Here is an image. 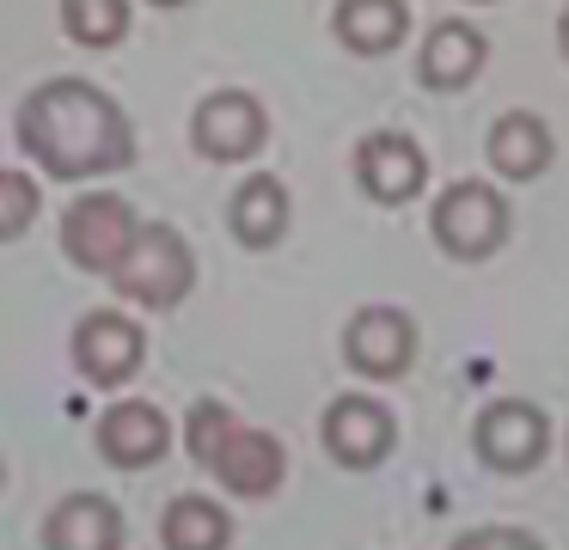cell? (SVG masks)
I'll use <instances>...</instances> for the list:
<instances>
[{
	"label": "cell",
	"instance_id": "603a6c76",
	"mask_svg": "<svg viewBox=\"0 0 569 550\" xmlns=\"http://www.w3.org/2000/svg\"><path fill=\"white\" fill-rule=\"evenodd\" d=\"M153 7H190V0H153Z\"/></svg>",
	"mask_w": 569,
	"mask_h": 550
},
{
	"label": "cell",
	"instance_id": "d6986e66",
	"mask_svg": "<svg viewBox=\"0 0 569 550\" xmlns=\"http://www.w3.org/2000/svg\"><path fill=\"white\" fill-rule=\"evenodd\" d=\"M62 31L80 49H117L129 37V0H62Z\"/></svg>",
	"mask_w": 569,
	"mask_h": 550
},
{
	"label": "cell",
	"instance_id": "44dd1931",
	"mask_svg": "<svg viewBox=\"0 0 569 550\" xmlns=\"http://www.w3.org/2000/svg\"><path fill=\"white\" fill-rule=\"evenodd\" d=\"M447 550H545V538L527 532V526H471Z\"/></svg>",
	"mask_w": 569,
	"mask_h": 550
},
{
	"label": "cell",
	"instance_id": "9c48e42d",
	"mask_svg": "<svg viewBox=\"0 0 569 550\" xmlns=\"http://www.w3.org/2000/svg\"><path fill=\"white\" fill-rule=\"evenodd\" d=\"M190 141H197V153L214 159V166L258 159L263 141H270V110H263L251 92H239V86L209 92L197 110H190Z\"/></svg>",
	"mask_w": 569,
	"mask_h": 550
},
{
	"label": "cell",
	"instance_id": "52a82bcc",
	"mask_svg": "<svg viewBox=\"0 0 569 550\" xmlns=\"http://www.w3.org/2000/svg\"><path fill=\"white\" fill-rule=\"evenodd\" d=\"M68 354H74V373L87 379V386L117 391V386H129V379L141 373V361H148V330H141L129 312L99 306V312H87L74 324Z\"/></svg>",
	"mask_w": 569,
	"mask_h": 550
},
{
	"label": "cell",
	"instance_id": "4fadbf2b",
	"mask_svg": "<svg viewBox=\"0 0 569 550\" xmlns=\"http://www.w3.org/2000/svg\"><path fill=\"white\" fill-rule=\"evenodd\" d=\"M123 508L99 489H74L43 513V550H123Z\"/></svg>",
	"mask_w": 569,
	"mask_h": 550
},
{
	"label": "cell",
	"instance_id": "277c9868",
	"mask_svg": "<svg viewBox=\"0 0 569 550\" xmlns=\"http://www.w3.org/2000/svg\"><path fill=\"white\" fill-rule=\"evenodd\" d=\"M429 232L441 244V257L453 263H483L508 244V202L502 190H490L483 178H459L435 196L429 208Z\"/></svg>",
	"mask_w": 569,
	"mask_h": 550
},
{
	"label": "cell",
	"instance_id": "30bf717a",
	"mask_svg": "<svg viewBox=\"0 0 569 550\" xmlns=\"http://www.w3.org/2000/svg\"><path fill=\"white\" fill-rule=\"evenodd\" d=\"M343 361L356 367L361 379H405L410 361H417V318L405 312V306H361V312H349L343 324Z\"/></svg>",
	"mask_w": 569,
	"mask_h": 550
},
{
	"label": "cell",
	"instance_id": "9a60e30c",
	"mask_svg": "<svg viewBox=\"0 0 569 550\" xmlns=\"http://www.w3.org/2000/svg\"><path fill=\"white\" fill-rule=\"evenodd\" d=\"M288 220H295V208H288V183L276 178V171H251V178H239L233 196H227V227H233V239L246 244V251L282 244Z\"/></svg>",
	"mask_w": 569,
	"mask_h": 550
},
{
	"label": "cell",
	"instance_id": "5b68a950",
	"mask_svg": "<svg viewBox=\"0 0 569 550\" xmlns=\"http://www.w3.org/2000/svg\"><path fill=\"white\" fill-rule=\"evenodd\" d=\"M471 447H478V464L496 477H527L545 464L551 452V416L532 398H496L483 403L478 428H471Z\"/></svg>",
	"mask_w": 569,
	"mask_h": 550
},
{
	"label": "cell",
	"instance_id": "3957f363",
	"mask_svg": "<svg viewBox=\"0 0 569 550\" xmlns=\"http://www.w3.org/2000/svg\"><path fill=\"white\" fill-rule=\"evenodd\" d=\"M104 276H111V288L123 293L129 306H141V312H172V306H184L190 288H197V251H190V239L178 227H166V220H136L123 257H117Z\"/></svg>",
	"mask_w": 569,
	"mask_h": 550
},
{
	"label": "cell",
	"instance_id": "d4e9b609",
	"mask_svg": "<svg viewBox=\"0 0 569 550\" xmlns=\"http://www.w3.org/2000/svg\"><path fill=\"white\" fill-rule=\"evenodd\" d=\"M563 452H569V434H563Z\"/></svg>",
	"mask_w": 569,
	"mask_h": 550
},
{
	"label": "cell",
	"instance_id": "ffe728a7",
	"mask_svg": "<svg viewBox=\"0 0 569 550\" xmlns=\"http://www.w3.org/2000/svg\"><path fill=\"white\" fill-rule=\"evenodd\" d=\"M38 214H43L38 178H26V171H13V166H0V244L26 239V232L38 227Z\"/></svg>",
	"mask_w": 569,
	"mask_h": 550
},
{
	"label": "cell",
	"instance_id": "8992f818",
	"mask_svg": "<svg viewBox=\"0 0 569 550\" xmlns=\"http://www.w3.org/2000/svg\"><path fill=\"white\" fill-rule=\"evenodd\" d=\"M319 440L331 452V464H343V471H380L398 447V416L373 391H343V398L325 403Z\"/></svg>",
	"mask_w": 569,
	"mask_h": 550
},
{
	"label": "cell",
	"instance_id": "ba28073f",
	"mask_svg": "<svg viewBox=\"0 0 569 550\" xmlns=\"http://www.w3.org/2000/svg\"><path fill=\"white\" fill-rule=\"evenodd\" d=\"M129 232H136V208L123 202L117 190H80L74 202L62 208V227H56V239H62V257L74 269H87V276H104V269L123 257Z\"/></svg>",
	"mask_w": 569,
	"mask_h": 550
},
{
	"label": "cell",
	"instance_id": "7402d4cb",
	"mask_svg": "<svg viewBox=\"0 0 569 550\" xmlns=\"http://www.w3.org/2000/svg\"><path fill=\"white\" fill-rule=\"evenodd\" d=\"M557 49H563V61H569V7H563V19H557Z\"/></svg>",
	"mask_w": 569,
	"mask_h": 550
},
{
	"label": "cell",
	"instance_id": "6da1fadb",
	"mask_svg": "<svg viewBox=\"0 0 569 550\" xmlns=\"http://www.w3.org/2000/svg\"><path fill=\"white\" fill-rule=\"evenodd\" d=\"M19 147L26 159L56 183H92L111 178L136 159V122L104 86L62 73L26 92L19 104Z\"/></svg>",
	"mask_w": 569,
	"mask_h": 550
},
{
	"label": "cell",
	"instance_id": "cb8c5ba5",
	"mask_svg": "<svg viewBox=\"0 0 569 550\" xmlns=\"http://www.w3.org/2000/svg\"><path fill=\"white\" fill-rule=\"evenodd\" d=\"M0 483H7V459H0Z\"/></svg>",
	"mask_w": 569,
	"mask_h": 550
},
{
	"label": "cell",
	"instance_id": "484cf974",
	"mask_svg": "<svg viewBox=\"0 0 569 550\" xmlns=\"http://www.w3.org/2000/svg\"><path fill=\"white\" fill-rule=\"evenodd\" d=\"M478 7H483V0H478Z\"/></svg>",
	"mask_w": 569,
	"mask_h": 550
},
{
	"label": "cell",
	"instance_id": "2e32d148",
	"mask_svg": "<svg viewBox=\"0 0 569 550\" xmlns=\"http://www.w3.org/2000/svg\"><path fill=\"white\" fill-rule=\"evenodd\" d=\"M483 56H490V43H483L478 24L441 19L429 31V43H422V56H417V80L429 86V92H466L483 73Z\"/></svg>",
	"mask_w": 569,
	"mask_h": 550
},
{
	"label": "cell",
	"instance_id": "7a4b0ae2",
	"mask_svg": "<svg viewBox=\"0 0 569 550\" xmlns=\"http://www.w3.org/2000/svg\"><path fill=\"white\" fill-rule=\"evenodd\" d=\"M184 447L202 471H214V483L239 501H270L288 477V452L276 434L239 422L233 403L221 398H197L184 416Z\"/></svg>",
	"mask_w": 569,
	"mask_h": 550
},
{
	"label": "cell",
	"instance_id": "8fae6325",
	"mask_svg": "<svg viewBox=\"0 0 569 550\" xmlns=\"http://www.w3.org/2000/svg\"><path fill=\"white\" fill-rule=\"evenodd\" d=\"M92 447H99V459L111 464V471H148V464H160L166 452H172V422H166V410L148 398H117L111 410L99 416Z\"/></svg>",
	"mask_w": 569,
	"mask_h": 550
},
{
	"label": "cell",
	"instance_id": "7c38bea8",
	"mask_svg": "<svg viewBox=\"0 0 569 550\" xmlns=\"http://www.w3.org/2000/svg\"><path fill=\"white\" fill-rule=\"evenodd\" d=\"M356 183L380 208H405V202H417L422 183H429V153H422L410 134L380 129L356 147Z\"/></svg>",
	"mask_w": 569,
	"mask_h": 550
},
{
	"label": "cell",
	"instance_id": "5bb4252c",
	"mask_svg": "<svg viewBox=\"0 0 569 550\" xmlns=\"http://www.w3.org/2000/svg\"><path fill=\"white\" fill-rule=\"evenodd\" d=\"M483 159H490L496 178L508 183H532L545 166L557 159V134L539 110H502L490 122V141H483Z\"/></svg>",
	"mask_w": 569,
	"mask_h": 550
},
{
	"label": "cell",
	"instance_id": "e0dca14e",
	"mask_svg": "<svg viewBox=\"0 0 569 550\" xmlns=\"http://www.w3.org/2000/svg\"><path fill=\"white\" fill-rule=\"evenodd\" d=\"M331 31L349 56H392L410 37V7L405 0H337Z\"/></svg>",
	"mask_w": 569,
	"mask_h": 550
},
{
	"label": "cell",
	"instance_id": "ac0fdd59",
	"mask_svg": "<svg viewBox=\"0 0 569 550\" xmlns=\"http://www.w3.org/2000/svg\"><path fill=\"white\" fill-rule=\"evenodd\" d=\"M160 544L166 550H227L233 544V513L209 496H172L160 513Z\"/></svg>",
	"mask_w": 569,
	"mask_h": 550
}]
</instances>
